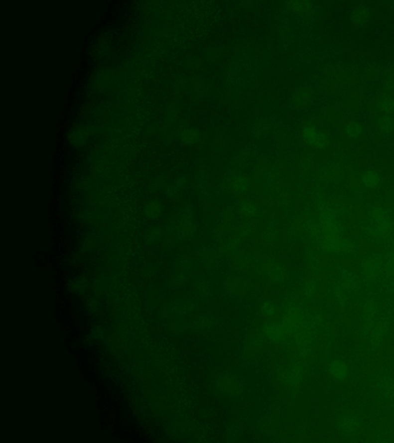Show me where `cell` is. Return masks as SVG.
Returning <instances> with one entry per match:
<instances>
[{
    "label": "cell",
    "instance_id": "cell-1",
    "mask_svg": "<svg viewBox=\"0 0 394 443\" xmlns=\"http://www.w3.org/2000/svg\"><path fill=\"white\" fill-rule=\"evenodd\" d=\"M369 112L375 115H394V95L388 93L375 96L368 104Z\"/></svg>",
    "mask_w": 394,
    "mask_h": 443
},
{
    "label": "cell",
    "instance_id": "cell-2",
    "mask_svg": "<svg viewBox=\"0 0 394 443\" xmlns=\"http://www.w3.org/2000/svg\"><path fill=\"white\" fill-rule=\"evenodd\" d=\"M303 138L307 143L317 148H323L328 145L329 137L327 133L314 127H308L303 132Z\"/></svg>",
    "mask_w": 394,
    "mask_h": 443
},
{
    "label": "cell",
    "instance_id": "cell-3",
    "mask_svg": "<svg viewBox=\"0 0 394 443\" xmlns=\"http://www.w3.org/2000/svg\"><path fill=\"white\" fill-rule=\"evenodd\" d=\"M377 130L384 135L394 134V115H378L374 116L373 121Z\"/></svg>",
    "mask_w": 394,
    "mask_h": 443
},
{
    "label": "cell",
    "instance_id": "cell-4",
    "mask_svg": "<svg viewBox=\"0 0 394 443\" xmlns=\"http://www.w3.org/2000/svg\"><path fill=\"white\" fill-rule=\"evenodd\" d=\"M370 17H371V10L365 5H360L354 8L350 15V19L352 22L358 26L365 25L369 20Z\"/></svg>",
    "mask_w": 394,
    "mask_h": 443
},
{
    "label": "cell",
    "instance_id": "cell-5",
    "mask_svg": "<svg viewBox=\"0 0 394 443\" xmlns=\"http://www.w3.org/2000/svg\"><path fill=\"white\" fill-rule=\"evenodd\" d=\"M181 232L183 236L190 238L196 235V226L193 214L188 213L183 217L181 221Z\"/></svg>",
    "mask_w": 394,
    "mask_h": 443
},
{
    "label": "cell",
    "instance_id": "cell-6",
    "mask_svg": "<svg viewBox=\"0 0 394 443\" xmlns=\"http://www.w3.org/2000/svg\"><path fill=\"white\" fill-rule=\"evenodd\" d=\"M344 132L351 139H358L365 133V126L361 122L350 121L344 125Z\"/></svg>",
    "mask_w": 394,
    "mask_h": 443
},
{
    "label": "cell",
    "instance_id": "cell-7",
    "mask_svg": "<svg viewBox=\"0 0 394 443\" xmlns=\"http://www.w3.org/2000/svg\"><path fill=\"white\" fill-rule=\"evenodd\" d=\"M363 104V97L360 93H354L349 95L344 102V107L348 112H357Z\"/></svg>",
    "mask_w": 394,
    "mask_h": 443
},
{
    "label": "cell",
    "instance_id": "cell-8",
    "mask_svg": "<svg viewBox=\"0 0 394 443\" xmlns=\"http://www.w3.org/2000/svg\"><path fill=\"white\" fill-rule=\"evenodd\" d=\"M361 183L367 189H375L381 183V176L377 172L369 170L364 172L361 176Z\"/></svg>",
    "mask_w": 394,
    "mask_h": 443
},
{
    "label": "cell",
    "instance_id": "cell-9",
    "mask_svg": "<svg viewBox=\"0 0 394 443\" xmlns=\"http://www.w3.org/2000/svg\"><path fill=\"white\" fill-rule=\"evenodd\" d=\"M383 84L387 93L394 95V66L387 69L382 73Z\"/></svg>",
    "mask_w": 394,
    "mask_h": 443
},
{
    "label": "cell",
    "instance_id": "cell-10",
    "mask_svg": "<svg viewBox=\"0 0 394 443\" xmlns=\"http://www.w3.org/2000/svg\"><path fill=\"white\" fill-rule=\"evenodd\" d=\"M239 211L244 217H254L257 214L258 207L255 203L250 200H243L239 204Z\"/></svg>",
    "mask_w": 394,
    "mask_h": 443
},
{
    "label": "cell",
    "instance_id": "cell-11",
    "mask_svg": "<svg viewBox=\"0 0 394 443\" xmlns=\"http://www.w3.org/2000/svg\"><path fill=\"white\" fill-rule=\"evenodd\" d=\"M381 73V69L377 65H371L366 69L364 77L367 81H374L379 78Z\"/></svg>",
    "mask_w": 394,
    "mask_h": 443
},
{
    "label": "cell",
    "instance_id": "cell-12",
    "mask_svg": "<svg viewBox=\"0 0 394 443\" xmlns=\"http://www.w3.org/2000/svg\"><path fill=\"white\" fill-rule=\"evenodd\" d=\"M234 216L235 215H234V212L232 210H226L222 217L224 218L223 220H224V222H232Z\"/></svg>",
    "mask_w": 394,
    "mask_h": 443
}]
</instances>
